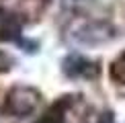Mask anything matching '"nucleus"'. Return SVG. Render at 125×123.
<instances>
[{"mask_svg": "<svg viewBox=\"0 0 125 123\" xmlns=\"http://www.w3.org/2000/svg\"><path fill=\"white\" fill-rule=\"evenodd\" d=\"M39 101H41V94L37 88L19 84L8 90L6 99H4V105H2V111L12 117H25L37 109Z\"/></svg>", "mask_w": 125, "mask_h": 123, "instance_id": "obj_1", "label": "nucleus"}, {"mask_svg": "<svg viewBox=\"0 0 125 123\" xmlns=\"http://www.w3.org/2000/svg\"><path fill=\"white\" fill-rule=\"evenodd\" d=\"M64 72L68 76H86V78H92V76H96L98 66L94 62L82 58V55H70V58L64 60Z\"/></svg>", "mask_w": 125, "mask_h": 123, "instance_id": "obj_3", "label": "nucleus"}, {"mask_svg": "<svg viewBox=\"0 0 125 123\" xmlns=\"http://www.w3.org/2000/svg\"><path fill=\"white\" fill-rule=\"evenodd\" d=\"M74 37L80 43L86 45H96V43H105V41L115 37V29L105 20H92V23H84L80 29L74 33Z\"/></svg>", "mask_w": 125, "mask_h": 123, "instance_id": "obj_2", "label": "nucleus"}, {"mask_svg": "<svg viewBox=\"0 0 125 123\" xmlns=\"http://www.w3.org/2000/svg\"><path fill=\"white\" fill-rule=\"evenodd\" d=\"M23 33V25L12 12L0 8V41H19Z\"/></svg>", "mask_w": 125, "mask_h": 123, "instance_id": "obj_4", "label": "nucleus"}, {"mask_svg": "<svg viewBox=\"0 0 125 123\" xmlns=\"http://www.w3.org/2000/svg\"><path fill=\"white\" fill-rule=\"evenodd\" d=\"M111 78L115 82H119V84H125V51L113 62V66H111Z\"/></svg>", "mask_w": 125, "mask_h": 123, "instance_id": "obj_5", "label": "nucleus"}, {"mask_svg": "<svg viewBox=\"0 0 125 123\" xmlns=\"http://www.w3.org/2000/svg\"><path fill=\"white\" fill-rule=\"evenodd\" d=\"M101 123H113V117H111V115H107V117H105V121H101Z\"/></svg>", "mask_w": 125, "mask_h": 123, "instance_id": "obj_6", "label": "nucleus"}]
</instances>
